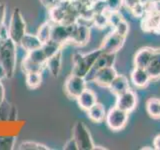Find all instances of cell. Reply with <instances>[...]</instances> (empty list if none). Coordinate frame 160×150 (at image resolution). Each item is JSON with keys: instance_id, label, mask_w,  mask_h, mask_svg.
I'll return each mask as SVG.
<instances>
[{"instance_id": "5b68a950", "label": "cell", "mask_w": 160, "mask_h": 150, "mask_svg": "<svg viewBox=\"0 0 160 150\" xmlns=\"http://www.w3.org/2000/svg\"><path fill=\"white\" fill-rule=\"evenodd\" d=\"M106 123L108 127L113 131H119L125 127L128 121V112L118 107H113L106 113Z\"/></svg>"}, {"instance_id": "e575fe53", "label": "cell", "mask_w": 160, "mask_h": 150, "mask_svg": "<svg viewBox=\"0 0 160 150\" xmlns=\"http://www.w3.org/2000/svg\"><path fill=\"white\" fill-rule=\"evenodd\" d=\"M64 149H66V150H78L77 148V145H76V142L74 141V139L71 138L69 140V141L66 142V144L64 145Z\"/></svg>"}, {"instance_id": "d6986e66", "label": "cell", "mask_w": 160, "mask_h": 150, "mask_svg": "<svg viewBox=\"0 0 160 150\" xmlns=\"http://www.w3.org/2000/svg\"><path fill=\"white\" fill-rule=\"evenodd\" d=\"M87 115L89 119L93 122H102L106 117V110L101 103L96 102L87 110Z\"/></svg>"}, {"instance_id": "2e32d148", "label": "cell", "mask_w": 160, "mask_h": 150, "mask_svg": "<svg viewBox=\"0 0 160 150\" xmlns=\"http://www.w3.org/2000/svg\"><path fill=\"white\" fill-rule=\"evenodd\" d=\"M110 91H111L114 95H118L122 94L123 92L127 91L129 89V83H128V79L124 76V75H119L117 74L116 77L113 79V81L111 84L109 85Z\"/></svg>"}, {"instance_id": "836d02e7", "label": "cell", "mask_w": 160, "mask_h": 150, "mask_svg": "<svg viewBox=\"0 0 160 150\" xmlns=\"http://www.w3.org/2000/svg\"><path fill=\"white\" fill-rule=\"evenodd\" d=\"M139 3H141L140 0H123V4L125 5V7L128 8L129 10H131L133 7H135Z\"/></svg>"}, {"instance_id": "60d3db41", "label": "cell", "mask_w": 160, "mask_h": 150, "mask_svg": "<svg viewBox=\"0 0 160 150\" xmlns=\"http://www.w3.org/2000/svg\"><path fill=\"white\" fill-rule=\"evenodd\" d=\"M142 3H148V2H155V1H159V0H140Z\"/></svg>"}, {"instance_id": "ffe728a7", "label": "cell", "mask_w": 160, "mask_h": 150, "mask_svg": "<svg viewBox=\"0 0 160 150\" xmlns=\"http://www.w3.org/2000/svg\"><path fill=\"white\" fill-rule=\"evenodd\" d=\"M25 82L29 89H37L42 82L41 72H27L25 75Z\"/></svg>"}, {"instance_id": "9a60e30c", "label": "cell", "mask_w": 160, "mask_h": 150, "mask_svg": "<svg viewBox=\"0 0 160 150\" xmlns=\"http://www.w3.org/2000/svg\"><path fill=\"white\" fill-rule=\"evenodd\" d=\"M77 102L79 107L87 111V110L94 105L95 103L97 102V97H96V94H95L92 90L90 89H85L84 91L79 95L77 97Z\"/></svg>"}, {"instance_id": "7c38bea8", "label": "cell", "mask_w": 160, "mask_h": 150, "mask_svg": "<svg viewBox=\"0 0 160 150\" xmlns=\"http://www.w3.org/2000/svg\"><path fill=\"white\" fill-rule=\"evenodd\" d=\"M130 78H131V82L135 86L139 88H143L145 86H147L149 81L151 80V77L148 74L147 70L145 68H139V67H135L133 69L131 75H130Z\"/></svg>"}, {"instance_id": "d590c367", "label": "cell", "mask_w": 160, "mask_h": 150, "mask_svg": "<svg viewBox=\"0 0 160 150\" xmlns=\"http://www.w3.org/2000/svg\"><path fill=\"white\" fill-rule=\"evenodd\" d=\"M5 14H6V8L3 3H0V26L4 23Z\"/></svg>"}, {"instance_id": "f546056e", "label": "cell", "mask_w": 160, "mask_h": 150, "mask_svg": "<svg viewBox=\"0 0 160 150\" xmlns=\"http://www.w3.org/2000/svg\"><path fill=\"white\" fill-rule=\"evenodd\" d=\"M14 145V138L0 137V149H12Z\"/></svg>"}, {"instance_id": "5bb4252c", "label": "cell", "mask_w": 160, "mask_h": 150, "mask_svg": "<svg viewBox=\"0 0 160 150\" xmlns=\"http://www.w3.org/2000/svg\"><path fill=\"white\" fill-rule=\"evenodd\" d=\"M19 45L22 47L23 50H25V51L28 53L30 51H33L35 49L41 48L42 42L40 41V39L38 38L36 34L25 33V35L22 37Z\"/></svg>"}, {"instance_id": "d4e9b609", "label": "cell", "mask_w": 160, "mask_h": 150, "mask_svg": "<svg viewBox=\"0 0 160 150\" xmlns=\"http://www.w3.org/2000/svg\"><path fill=\"white\" fill-rule=\"evenodd\" d=\"M109 11H110V9L106 8L103 12L95 13L93 18H92L93 23L96 25L97 27H99V28L106 27L107 25L109 24V21H108V12Z\"/></svg>"}, {"instance_id": "3957f363", "label": "cell", "mask_w": 160, "mask_h": 150, "mask_svg": "<svg viewBox=\"0 0 160 150\" xmlns=\"http://www.w3.org/2000/svg\"><path fill=\"white\" fill-rule=\"evenodd\" d=\"M8 28H9V38L15 44L19 45L22 37L26 33V24H25L22 13L20 12V10L18 8H15L12 11Z\"/></svg>"}, {"instance_id": "cb8c5ba5", "label": "cell", "mask_w": 160, "mask_h": 150, "mask_svg": "<svg viewBox=\"0 0 160 150\" xmlns=\"http://www.w3.org/2000/svg\"><path fill=\"white\" fill-rule=\"evenodd\" d=\"M147 113L153 118H160V100L157 98H150L146 104Z\"/></svg>"}, {"instance_id": "484cf974", "label": "cell", "mask_w": 160, "mask_h": 150, "mask_svg": "<svg viewBox=\"0 0 160 150\" xmlns=\"http://www.w3.org/2000/svg\"><path fill=\"white\" fill-rule=\"evenodd\" d=\"M43 66L44 65L34 63L32 61H30V60H28L27 58H24L23 62H22V68L25 71V73H27V72H41L42 69H43Z\"/></svg>"}, {"instance_id": "f1b7e54d", "label": "cell", "mask_w": 160, "mask_h": 150, "mask_svg": "<svg viewBox=\"0 0 160 150\" xmlns=\"http://www.w3.org/2000/svg\"><path fill=\"white\" fill-rule=\"evenodd\" d=\"M114 30L116 31L118 34H120L121 36L123 37H126L127 34H128V31H129V24L125 21V20H121L116 26L114 27Z\"/></svg>"}, {"instance_id": "7402d4cb", "label": "cell", "mask_w": 160, "mask_h": 150, "mask_svg": "<svg viewBox=\"0 0 160 150\" xmlns=\"http://www.w3.org/2000/svg\"><path fill=\"white\" fill-rule=\"evenodd\" d=\"M61 46H62V45H60L59 43L55 42V41H53V40L50 39V40H48L47 42H45V43L42 44L41 48H42V50L44 51L45 55H46V57L48 59L51 56H53V55L56 54L57 52L61 51V50H60V49H61Z\"/></svg>"}, {"instance_id": "1f68e13d", "label": "cell", "mask_w": 160, "mask_h": 150, "mask_svg": "<svg viewBox=\"0 0 160 150\" xmlns=\"http://www.w3.org/2000/svg\"><path fill=\"white\" fill-rule=\"evenodd\" d=\"M110 10H119L120 6L123 4V0H105Z\"/></svg>"}, {"instance_id": "9c48e42d", "label": "cell", "mask_w": 160, "mask_h": 150, "mask_svg": "<svg viewBox=\"0 0 160 150\" xmlns=\"http://www.w3.org/2000/svg\"><path fill=\"white\" fill-rule=\"evenodd\" d=\"M137 104V96L132 90L128 89L127 91L123 92L117 96L116 99V107L124 110L126 112H131Z\"/></svg>"}, {"instance_id": "e0dca14e", "label": "cell", "mask_w": 160, "mask_h": 150, "mask_svg": "<svg viewBox=\"0 0 160 150\" xmlns=\"http://www.w3.org/2000/svg\"><path fill=\"white\" fill-rule=\"evenodd\" d=\"M151 79H156L160 77V49H155L153 56L145 68Z\"/></svg>"}, {"instance_id": "74e56055", "label": "cell", "mask_w": 160, "mask_h": 150, "mask_svg": "<svg viewBox=\"0 0 160 150\" xmlns=\"http://www.w3.org/2000/svg\"><path fill=\"white\" fill-rule=\"evenodd\" d=\"M4 96H5V91H4V87L2 83L0 82V106L2 105L3 101H4Z\"/></svg>"}, {"instance_id": "8992f818", "label": "cell", "mask_w": 160, "mask_h": 150, "mask_svg": "<svg viewBox=\"0 0 160 150\" xmlns=\"http://www.w3.org/2000/svg\"><path fill=\"white\" fill-rule=\"evenodd\" d=\"M86 80L84 77L71 74L64 84V91L69 98L77 99V97L86 89Z\"/></svg>"}, {"instance_id": "277c9868", "label": "cell", "mask_w": 160, "mask_h": 150, "mask_svg": "<svg viewBox=\"0 0 160 150\" xmlns=\"http://www.w3.org/2000/svg\"><path fill=\"white\" fill-rule=\"evenodd\" d=\"M72 138L76 142L78 150H92L95 148L89 128L81 121H77L75 123Z\"/></svg>"}, {"instance_id": "7a4b0ae2", "label": "cell", "mask_w": 160, "mask_h": 150, "mask_svg": "<svg viewBox=\"0 0 160 150\" xmlns=\"http://www.w3.org/2000/svg\"><path fill=\"white\" fill-rule=\"evenodd\" d=\"M101 53H102L101 49L99 48L87 54H79V53L74 54L72 57V61H73L72 74L85 77L86 74L89 72V70L93 66L95 60L98 58V56Z\"/></svg>"}, {"instance_id": "ba28073f", "label": "cell", "mask_w": 160, "mask_h": 150, "mask_svg": "<svg viewBox=\"0 0 160 150\" xmlns=\"http://www.w3.org/2000/svg\"><path fill=\"white\" fill-rule=\"evenodd\" d=\"M115 62V53H105L102 52L99 55L98 58L95 60L93 66L89 70V72L85 76V80L86 81H93L94 76L98 70L101 68H104L106 66H113Z\"/></svg>"}, {"instance_id": "ab89813d", "label": "cell", "mask_w": 160, "mask_h": 150, "mask_svg": "<svg viewBox=\"0 0 160 150\" xmlns=\"http://www.w3.org/2000/svg\"><path fill=\"white\" fill-rule=\"evenodd\" d=\"M3 78H6V73H5V70L2 67V65L0 64V80H2Z\"/></svg>"}, {"instance_id": "8fae6325", "label": "cell", "mask_w": 160, "mask_h": 150, "mask_svg": "<svg viewBox=\"0 0 160 150\" xmlns=\"http://www.w3.org/2000/svg\"><path fill=\"white\" fill-rule=\"evenodd\" d=\"M90 37V29L86 25L77 24L75 25L73 33L71 35L70 41L77 44V45H85L89 40Z\"/></svg>"}, {"instance_id": "6da1fadb", "label": "cell", "mask_w": 160, "mask_h": 150, "mask_svg": "<svg viewBox=\"0 0 160 150\" xmlns=\"http://www.w3.org/2000/svg\"><path fill=\"white\" fill-rule=\"evenodd\" d=\"M17 63V44L7 39L0 47V64L5 70L6 78H12Z\"/></svg>"}, {"instance_id": "4dcf8cb0", "label": "cell", "mask_w": 160, "mask_h": 150, "mask_svg": "<svg viewBox=\"0 0 160 150\" xmlns=\"http://www.w3.org/2000/svg\"><path fill=\"white\" fill-rule=\"evenodd\" d=\"M134 16H136V17H143V15H144V12H145V8H144V4L141 2V3H139L137 4L136 6L133 7L131 10H130Z\"/></svg>"}, {"instance_id": "52a82bcc", "label": "cell", "mask_w": 160, "mask_h": 150, "mask_svg": "<svg viewBox=\"0 0 160 150\" xmlns=\"http://www.w3.org/2000/svg\"><path fill=\"white\" fill-rule=\"evenodd\" d=\"M124 40L125 37L121 36L115 30H113L112 32L107 34L106 37L103 39L100 49H101L102 52L105 53H116L123 46Z\"/></svg>"}, {"instance_id": "ac0fdd59", "label": "cell", "mask_w": 160, "mask_h": 150, "mask_svg": "<svg viewBox=\"0 0 160 150\" xmlns=\"http://www.w3.org/2000/svg\"><path fill=\"white\" fill-rule=\"evenodd\" d=\"M50 74L52 75L53 77H58V75L60 73V70H61V65H62V54L61 51L57 52L55 55L51 56L50 58L47 59L46 64Z\"/></svg>"}, {"instance_id": "d6a6232c", "label": "cell", "mask_w": 160, "mask_h": 150, "mask_svg": "<svg viewBox=\"0 0 160 150\" xmlns=\"http://www.w3.org/2000/svg\"><path fill=\"white\" fill-rule=\"evenodd\" d=\"M0 38H1L3 41L9 39V28L7 25H5L4 23L0 26Z\"/></svg>"}, {"instance_id": "f35d334b", "label": "cell", "mask_w": 160, "mask_h": 150, "mask_svg": "<svg viewBox=\"0 0 160 150\" xmlns=\"http://www.w3.org/2000/svg\"><path fill=\"white\" fill-rule=\"evenodd\" d=\"M153 146H154V148H155V149L160 150V134H159V135H157V136L154 138Z\"/></svg>"}, {"instance_id": "b9f144b4", "label": "cell", "mask_w": 160, "mask_h": 150, "mask_svg": "<svg viewBox=\"0 0 160 150\" xmlns=\"http://www.w3.org/2000/svg\"><path fill=\"white\" fill-rule=\"evenodd\" d=\"M3 42H4V41H3V40H2L1 38H0V47H1V46H2V44H3Z\"/></svg>"}, {"instance_id": "8d00e7d4", "label": "cell", "mask_w": 160, "mask_h": 150, "mask_svg": "<svg viewBox=\"0 0 160 150\" xmlns=\"http://www.w3.org/2000/svg\"><path fill=\"white\" fill-rule=\"evenodd\" d=\"M40 1H41V3L46 8H51L52 6H54V5L59 1V0H40Z\"/></svg>"}, {"instance_id": "4fadbf2b", "label": "cell", "mask_w": 160, "mask_h": 150, "mask_svg": "<svg viewBox=\"0 0 160 150\" xmlns=\"http://www.w3.org/2000/svg\"><path fill=\"white\" fill-rule=\"evenodd\" d=\"M154 50L155 49L150 47H144L139 49L134 57V66L139 68H146L149 61L153 56Z\"/></svg>"}, {"instance_id": "603a6c76", "label": "cell", "mask_w": 160, "mask_h": 150, "mask_svg": "<svg viewBox=\"0 0 160 150\" xmlns=\"http://www.w3.org/2000/svg\"><path fill=\"white\" fill-rule=\"evenodd\" d=\"M52 26H53V25L50 22H45L38 28L36 35L40 39V41L42 42V44L45 43V42H47L48 40H50V37H51Z\"/></svg>"}, {"instance_id": "44dd1931", "label": "cell", "mask_w": 160, "mask_h": 150, "mask_svg": "<svg viewBox=\"0 0 160 150\" xmlns=\"http://www.w3.org/2000/svg\"><path fill=\"white\" fill-rule=\"evenodd\" d=\"M25 58H27L28 60H30V61H32L34 63L41 64V65H45L47 61V57L42 50V48H38V49L33 50V51L28 52Z\"/></svg>"}, {"instance_id": "83f0119b", "label": "cell", "mask_w": 160, "mask_h": 150, "mask_svg": "<svg viewBox=\"0 0 160 150\" xmlns=\"http://www.w3.org/2000/svg\"><path fill=\"white\" fill-rule=\"evenodd\" d=\"M121 20H123L122 15L120 14L118 10H110L108 12V21H109V24L112 25L113 27L116 26Z\"/></svg>"}, {"instance_id": "4316f807", "label": "cell", "mask_w": 160, "mask_h": 150, "mask_svg": "<svg viewBox=\"0 0 160 150\" xmlns=\"http://www.w3.org/2000/svg\"><path fill=\"white\" fill-rule=\"evenodd\" d=\"M19 149L24 150H49L50 148L44 144H40L34 141H25L19 145Z\"/></svg>"}, {"instance_id": "30bf717a", "label": "cell", "mask_w": 160, "mask_h": 150, "mask_svg": "<svg viewBox=\"0 0 160 150\" xmlns=\"http://www.w3.org/2000/svg\"><path fill=\"white\" fill-rule=\"evenodd\" d=\"M117 72L113 66H106L101 68L96 72L94 76L93 81L102 87H109L113 79L116 77Z\"/></svg>"}, {"instance_id": "7bdbcfd3", "label": "cell", "mask_w": 160, "mask_h": 150, "mask_svg": "<svg viewBox=\"0 0 160 150\" xmlns=\"http://www.w3.org/2000/svg\"><path fill=\"white\" fill-rule=\"evenodd\" d=\"M63 1H66V2H73L74 0H63Z\"/></svg>"}]
</instances>
